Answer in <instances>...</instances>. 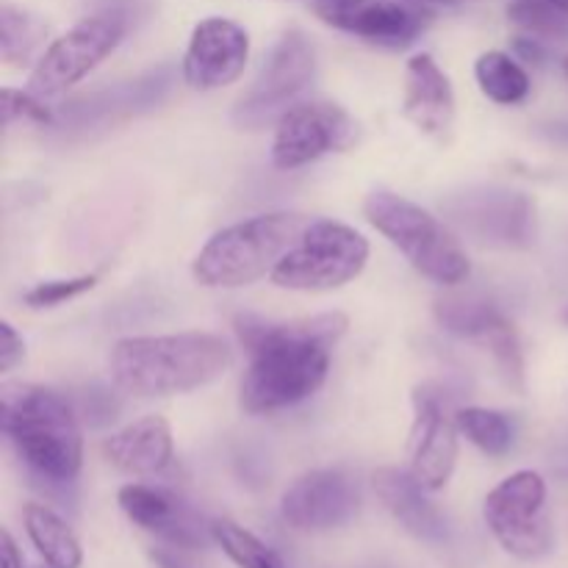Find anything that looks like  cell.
I'll return each mask as SVG.
<instances>
[{
    "label": "cell",
    "mask_w": 568,
    "mask_h": 568,
    "mask_svg": "<svg viewBox=\"0 0 568 568\" xmlns=\"http://www.w3.org/2000/svg\"><path fill=\"white\" fill-rule=\"evenodd\" d=\"M349 320L338 311L292 322L236 316L239 342L250 355L239 403L247 414H275L314 397L331 372V353L347 333Z\"/></svg>",
    "instance_id": "6da1fadb"
},
{
    "label": "cell",
    "mask_w": 568,
    "mask_h": 568,
    "mask_svg": "<svg viewBox=\"0 0 568 568\" xmlns=\"http://www.w3.org/2000/svg\"><path fill=\"white\" fill-rule=\"evenodd\" d=\"M233 366V349L216 333L183 331L128 336L111 347L109 375L133 397H175L220 381Z\"/></svg>",
    "instance_id": "7a4b0ae2"
},
{
    "label": "cell",
    "mask_w": 568,
    "mask_h": 568,
    "mask_svg": "<svg viewBox=\"0 0 568 568\" xmlns=\"http://www.w3.org/2000/svg\"><path fill=\"white\" fill-rule=\"evenodd\" d=\"M0 425L22 464L44 483L67 486L83 464V436L67 397L31 383H3Z\"/></svg>",
    "instance_id": "3957f363"
},
{
    "label": "cell",
    "mask_w": 568,
    "mask_h": 568,
    "mask_svg": "<svg viewBox=\"0 0 568 568\" xmlns=\"http://www.w3.org/2000/svg\"><path fill=\"white\" fill-rule=\"evenodd\" d=\"M308 227V216L294 211L250 216L216 231L192 264V275L205 288H244L272 275L283 255Z\"/></svg>",
    "instance_id": "277c9868"
},
{
    "label": "cell",
    "mask_w": 568,
    "mask_h": 568,
    "mask_svg": "<svg viewBox=\"0 0 568 568\" xmlns=\"http://www.w3.org/2000/svg\"><path fill=\"white\" fill-rule=\"evenodd\" d=\"M364 216L427 281L438 286H458L469 277L471 264L455 233L403 194L375 189L364 200Z\"/></svg>",
    "instance_id": "5b68a950"
},
{
    "label": "cell",
    "mask_w": 568,
    "mask_h": 568,
    "mask_svg": "<svg viewBox=\"0 0 568 568\" xmlns=\"http://www.w3.org/2000/svg\"><path fill=\"white\" fill-rule=\"evenodd\" d=\"M369 242L344 222H308L303 236L272 270L270 281L288 292H333L364 272Z\"/></svg>",
    "instance_id": "8992f818"
},
{
    "label": "cell",
    "mask_w": 568,
    "mask_h": 568,
    "mask_svg": "<svg viewBox=\"0 0 568 568\" xmlns=\"http://www.w3.org/2000/svg\"><path fill=\"white\" fill-rule=\"evenodd\" d=\"M316 50L308 33L292 28L283 33L261 64L247 92L233 105V125L242 131H261L277 125L292 105L303 103V94L314 87Z\"/></svg>",
    "instance_id": "52a82bcc"
},
{
    "label": "cell",
    "mask_w": 568,
    "mask_h": 568,
    "mask_svg": "<svg viewBox=\"0 0 568 568\" xmlns=\"http://www.w3.org/2000/svg\"><path fill=\"white\" fill-rule=\"evenodd\" d=\"M547 494V480L532 469L514 471L488 491L483 503V519L499 547L514 558L538 560L555 549Z\"/></svg>",
    "instance_id": "ba28073f"
},
{
    "label": "cell",
    "mask_w": 568,
    "mask_h": 568,
    "mask_svg": "<svg viewBox=\"0 0 568 568\" xmlns=\"http://www.w3.org/2000/svg\"><path fill=\"white\" fill-rule=\"evenodd\" d=\"M125 31L128 20L120 11H98L83 17L44 48L28 78V89L42 100L59 98L83 81L94 67H100V61L109 59L125 39Z\"/></svg>",
    "instance_id": "9c48e42d"
},
{
    "label": "cell",
    "mask_w": 568,
    "mask_h": 568,
    "mask_svg": "<svg viewBox=\"0 0 568 568\" xmlns=\"http://www.w3.org/2000/svg\"><path fill=\"white\" fill-rule=\"evenodd\" d=\"M358 139V122L336 103H297L277 120L272 164L300 170L327 153H344Z\"/></svg>",
    "instance_id": "30bf717a"
},
{
    "label": "cell",
    "mask_w": 568,
    "mask_h": 568,
    "mask_svg": "<svg viewBox=\"0 0 568 568\" xmlns=\"http://www.w3.org/2000/svg\"><path fill=\"white\" fill-rule=\"evenodd\" d=\"M433 314L447 333L466 338V342L483 344L494 355L510 386L521 388L525 358H521L519 336H516L514 322L491 300L480 297V294L453 292L436 300Z\"/></svg>",
    "instance_id": "8fae6325"
},
{
    "label": "cell",
    "mask_w": 568,
    "mask_h": 568,
    "mask_svg": "<svg viewBox=\"0 0 568 568\" xmlns=\"http://www.w3.org/2000/svg\"><path fill=\"white\" fill-rule=\"evenodd\" d=\"M322 22L377 48H408L430 26L433 11L408 0H314Z\"/></svg>",
    "instance_id": "7c38bea8"
},
{
    "label": "cell",
    "mask_w": 568,
    "mask_h": 568,
    "mask_svg": "<svg viewBox=\"0 0 568 568\" xmlns=\"http://www.w3.org/2000/svg\"><path fill=\"white\" fill-rule=\"evenodd\" d=\"M361 510V486L347 469H314L283 491L281 516L292 530L327 532L344 527Z\"/></svg>",
    "instance_id": "4fadbf2b"
},
{
    "label": "cell",
    "mask_w": 568,
    "mask_h": 568,
    "mask_svg": "<svg viewBox=\"0 0 568 568\" xmlns=\"http://www.w3.org/2000/svg\"><path fill=\"white\" fill-rule=\"evenodd\" d=\"M250 59V33L227 17H205L194 26L183 53V81L194 92H214L244 72Z\"/></svg>",
    "instance_id": "5bb4252c"
},
{
    "label": "cell",
    "mask_w": 568,
    "mask_h": 568,
    "mask_svg": "<svg viewBox=\"0 0 568 568\" xmlns=\"http://www.w3.org/2000/svg\"><path fill=\"white\" fill-rule=\"evenodd\" d=\"M458 422L447 414L442 399L427 388L414 392V425H410L408 471L425 491H442L458 464Z\"/></svg>",
    "instance_id": "9a60e30c"
},
{
    "label": "cell",
    "mask_w": 568,
    "mask_h": 568,
    "mask_svg": "<svg viewBox=\"0 0 568 568\" xmlns=\"http://www.w3.org/2000/svg\"><path fill=\"white\" fill-rule=\"evenodd\" d=\"M447 211L483 244L527 247L536 236V205L519 192L460 194L449 200Z\"/></svg>",
    "instance_id": "2e32d148"
},
{
    "label": "cell",
    "mask_w": 568,
    "mask_h": 568,
    "mask_svg": "<svg viewBox=\"0 0 568 568\" xmlns=\"http://www.w3.org/2000/svg\"><path fill=\"white\" fill-rule=\"evenodd\" d=\"M116 503L133 525L164 538L172 547L203 549L209 544L211 525L205 527L203 519L178 494L166 491V488L131 483V486L120 488Z\"/></svg>",
    "instance_id": "e0dca14e"
},
{
    "label": "cell",
    "mask_w": 568,
    "mask_h": 568,
    "mask_svg": "<svg viewBox=\"0 0 568 568\" xmlns=\"http://www.w3.org/2000/svg\"><path fill=\"white\" fill-rule=\"evenodd\" d=\"M403 114L425 136L444 139L455 122V92L447 72L430 53H416L405 64Z\"/></svg>",
    "instance_id": "ac0fdd59"
},
{
    "label": "cell",
    "mask_w": 568,
    "mask_h": 568,
    "mask_svg": "<svg viewBox=\"0 0 568 568\" xmlns=\"http://www.w3.org/2000/svg\"><path fill=\"white\" fill-rule=\"evenodd\" d=\"M103 458L125 475H159L175 458L172 427L164 416H142L100 444Z\"/></svg>",
    "instance_id": "d6986e66"
},
{
    "label": "cell",
    "mask_w": 568,
    "mask_h": 568,
    "mask_svg": "<svg viewBox=\"0 0 568 568\" xmlns=\"http://www.w3.org/2000/svg\"><path fill=\"white\" fill-rule=\"evenodd\" d=\"M372 486H375L377 499L383 508L410 532V536L422 538V541L442 544L449 538V525L444 519L442 510L427 499L425 488L414 480L410 471L397 469V466H383L372 475Z\"/></svg>",
    "instance_id": "ffe728a7"
},
{
    "label": "cell",
    "mask_w": 568,
    "mask_h": 568,
    "mask_svg": "<svg viewBox=\"0 0 568 568\" xmlns=\"http://www.w3.org/2000/svg\"><path fill=\"white\" fill-rule=\"evenodd\" d=\"M22 525L33 549L48 568H81L83 549L72 527L42 503H28L22 508Z\"/></svg>",
    "instance_id": "44dd1931"
},
{
    "label": "cell",
    "mask_w": 568,
    "mask_h": 568,
    "mask_svg": "<svg viewBox=\"0 0 568 568\" xmlns=\"http://www.w3.org/2000/svg\"><path fill=\"white\" fill-rule=\"evenodd\" d=\"M475 78L480 92L497 105H519L530 98L532 81L519 59L505 50H488L475 61Z\"/></svg>",
    "instance_id": "7402d4cb"
},
{
    "label": "cell",
    "mask_w": 568,
    "mask_h": 568,
    "mask_svg": "<svg viewBox=\"0 0 568 568\" xmlns=\"http://www.w3.org/2000/svg\"><path fill=\"white\" fill-rule=\"evenodd\" d=\"M48 37V26L31 11L14 3L0 6V55L9 67H26L39 61L37 50Z\"/></svg>",
    "instance_id": "603a6c76"
},
{
    "label": "cell",
    "mask_w": 568,
    "mask_h": 568,
    "mask_svg": "<svg viewBox=\"0 0 568 568\" xmlns=\"http://www.w3.org/2000/svg\"><path fill=\"white\" fill-rule=\"evenodd\" d=\"M211 541L239 568H286L281 555L270 544H264L255 532L244 530L242 525L231 519L211 521Z\"/></svg>",
    "instance_id": "cb8c5ba5"
},
{
    "label": "cell",
    "mask_w": 568,
    "mask_h": 568,
    "mask_svg": "<svg viewBox=\"0 0 568 568\" xmlns=\"http://www.w3.org/2000/svg\"><path fill=\"white\" fill-rule=\"evenodd\" d=\"M460 436L469 438L480 453L499 458L514 447V425L505 414L491 408H460L455 414Z\"/></svg>",
    "instance_id": "d4e9b609"
},
{
    "label": "cell",
    "mask_w": 568,
    "mask_h": 568,
    "mask_svg": "<svg viewBox=\"0 0 568 568\" xmlns=\"http://www.w3.org/2000/svg\"><path fill=\"white\" fill-rule=\"evenodd\" d=\"M508 20L525 37L541 42H568V14L549 0H514L508 3Z\"/></svg>",
    "instance_id": "484cf974"
},
{
    "label": "cell",
    "mask_w": 568,
    "mask_h": 568,
    "mask_svg": "<svg viewBox=\"0 0 568 568\" xmlns=\"http://www.w3.org/2000/svg\"><path fill=\"white\" fill-rule=\"evenodd\" d=\"M0 111H3V128L9 131L14 122H33V125H48L53 120L48 109V100L37 98L31 89H11L0 92Z\"/></svg>",
    "instance_id": "4316f807"
},
{
    "label": "cell",
    "mask_w": 568,
    "mask_h": 568,
    "mask_svg": "<svg viewBox=\"0 0 568 568\" xmlns=\"http://www.w3.org/2000/svg\"><path fill=\"white\" fill-rule=\"evenodd\" d=\"M98 286V275H78V277H64V281H44L37 283L33 288L26 292V305L28 308H55V305L67 303V300H75L81 294L92 292Z\"/></svg>",
    "instance_id": "83f0119b"
},
{
    "label": "cell",
    "mask_w": 568,
    "mask_h": 568,
    "mask_svg": "<svg viewBox=\"0 0 568 568\" xmlns=\"http://www.w3.org/2000/svg\"><path fill=\"white\" fill-rule=\"evenodd\" d=\"M26 358V342L11 322H0V372L9 375Z\"/></svg>",
    "instance_id": "f1b7e54d"
},
{
    "label": "cell",
    "mask_w": 568,
    "mask_h": 568,
    "mask_svg": "<svg viewBox=\"0 0 568 568\" xmlns=\"http://www.w3.org/2000/svg\"><path fill=\"white\" fill-rule=\"evenodd\" d=\"M0 568H26L22 566L20 552H17L14 538L9 536V530L0 532Z\"/></svg>",
    "instance_id": "f546056e"
},
{
    "label": "cell",
    "mask_w": 568,
    "mask_h": 568,
    "mask_svg": "<svg viewBox=\"0 0 568 568\" xmlns=\"http://www.w3.org/2000/svg\"><path fill=\"white\" fill-rule=\"evenodd\" d=\"M408 3H416L422 6V9L436 11V9H460V6H469L475 3V0H408Z\"/></svg>",
    "instance_id": "4dcf8cb0"
},
{
    "label": "cell",
    "mask_w": 568,
    "mask_h": 568,
    "mask_svg": "<svg viewBox=\"0 0 568 568\" xmlns=\"http://www.w3.org/2000/svg\"><path fill=\"white\" fill-rule=\"evenodd\" d=\"M153 560H155V566H159V568H189L186 564H181V560H178L175 555L164 552V549H155Z\"/></svg>",
    "instance_id": "1f68e13d"
},
{
    "label": "cell",
    "mask_w": 568,
    "mask_h": 568,
    "mask_svg": "<svg viewBox=\"0 0 568 568\" xmlns=\"http://www.w3.org/2000/svg\"><path fill=\"white\" fill-rule=\"evenodd\" d=\"M549 3H555V6H558V9H564L566 14H568V0H549Z\"/></svg>",
    "instance_id": "d6a6232c"
},
{
    "label": "cell",
    "mask_w": 568,
    "mask_h": 568,
    "mask_svg": "<svg viewBox=\"0 0 568 568\" xmlns=\"http://www.w3.org/2000/svg\"><path fill=\"white\" fill-rule=\"evenodd\" d=\"M560 67H564V75H566V81H568V55L564 61H560Z\"/></svg>",
    "instance_id": "836d02e7"
},
{
    "label": "cell",
    "mask_w": 568,
    "mask_h": 568,
    "mask_svg": "<svg viewBox=\"0 0 568 568\" xmlns=\"http://www.w3.org/2000/svg\"><path fill=\"white\" fill-rule=\"evenodd\" d=\"M564 322L568 325V305H566V311H564Z\"/></svg>",
    "instance_id": "e575fe53"
}]
</instances>
